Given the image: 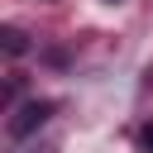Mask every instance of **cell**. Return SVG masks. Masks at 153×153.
I'll use <instances>...</instances> for the list:
<instances>
[{
  "mask_svg": "<svg viewBox=\"0 0 153 153\" xmlns=\"http://www.w3.org/2000/svg\"><path fill=\"white\" fill-rule=\"evenodd\" d=\"M57 110V100H24L14 115H10V139H29L38 124H48Z\"/></svg>",
  "mask_w": 153,
  "mask_h": 153,
  "instance_id": "obj_1",
  "label": "cell"
},
{
  "mask_svg": "<svg viewBox=\"0 0 153 153\" xmlns=\"http://www.w3.org/2000/svg\"><path fill=\"white\" fill-rule=\"evenodd\" d=\"M0 48H5L10 57H24V53H29V33L14 29V24H5V29H0Z\"/></svg>",
  "mask_w": 153,
  "mask_h": 153,
  "instance_id": "obj_2",
  "label": "cell"
},
{
  "mask_svg": "<svg viewBox=\"0 0 153 153\" xmlns=\"http://www.w3.org/2000/svg\"><path fill=\"white\" fill-rule=\"evenodd\" d=\"M139 143H143V148L153 153V124H143V129H139Z\"/></svg>",
  "mask_w": 153,
  "mask_h": 153,
  "instance_id": "obj_3",
  "label": "cell"
},
{
  "mask_svg": "<svg viewBox=\"0 0 153 153\" xmlns=\"http://www.w3.org/2000/svg\"><path fill=\"white\" fill-rule=\"evenodd\" d=\"M105 5H115V0H105Z\"/></svg>",
  "mask_w": 153,
  "mask_h": 153,
  "instance_id": "obj_4",
  "label": "cell"
}]
</instances>
